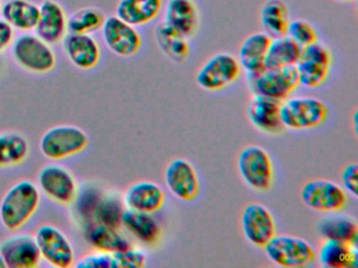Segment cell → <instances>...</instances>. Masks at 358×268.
Returning a JSON list of instances; mask_svg holds the SVG:
<instances>
[{
    "label": "cell",
    "mask_w": 358,
    "mask_h": 268,
    "mask_svg": "<svg viewBox=\"0 0 358 268\" xmlns=\"http://www.w3.org/2000/svg\"><path fill=\"white\" fill-rule=\"evenodd\" d=\"M39 202L41 193L32 181L16 182L0 202V222L7 230H20L36 213Z\"/></svg>",
    "instance_id": "1"
},
{
    "label": "cell",
    "mask_w": 358,
    "mask_h": 268,
    "mask_svg": "<svg viewBox=\"0 0 358 268\" xmlns=\"http://www.w3.org/2000/svg\"><path fill=\"white\" fill-rule=\"evenodd\" d=\"M280 121L285 128L307 130L320 127L328 117V107L313 96H293L280 103Z\"/></svg>",
    "instance_id": "2"
},
{
    "label": "cell",
    "mask_w": 358,
    "mask_h": 268,
    "mask_svg": "<svg viewBox=\"0 0 358 268\" xmlns=\"http://www.w3.org/2000/svg\"><path fill=\"white\" fill-rule=\"evenodd\" d=\"M263 248L268 259L280 267H308L315 261V249L299 237L275 234Z\"/></svg>",
    "instance_id": "3"
},
{
    "label": "cell",
    "mask_w": 358,
    "mask_h": 268,
    "mask_svg": "<svg viewBox=\"0 0 358 268\" xmlns=\"http://www.w3.org/2000/svg\"><path fill=\"white\" fill-rule=\"evenodd\" d=\"M251 91L259 96L278 100H286L299 86L295 65L284 67H265L255 75H247Z\"/></svg>",
    "instance_id": "4"
},
{
    "label": "cell",
    "mask_w": 358,
    "mask_h": 268,
    "mask_svg": "<svg viewBox=\"0 0 358 268\" xmlns=\"http://www.w3.org/2000/svg\"><path fill=\"white\" fill-rule=\"evenodd\" d=\"M12 57L22 68L34 73L53 70L56 56L49 43L33 34H24L14 39Z\"/></svg>",
    "instance_id": "5"
},
{
    "label": "cell",
    "mask_w": 358,
    "mask_h": 268,
    "mask_svg": "<svg viewBox=\"0 0 358 268\" xmlns=\"http://www.w3.org/2000/svg\"><path fill=\"white\" fill-rule=\"evenodd\" d=\"M238 170L243 181L252 190L266 192L273 184V163L269 153L262 147H245L238 154Z\"/></svg>",
    "instance_id": "6"
},
{
    "label": "cell",
    "mask_w": 358,
    "mask_h": 268,
    "mask_svg": "<svg viewBox=\"0 0 358 268\" xmlns=\"http://www.w3.org/2000/svg\"><path fill=\"white\" fill-rule=\"evenodd\" d=\"M89 144V136L81 128L72 125L56 126L48 130L41 140V151L53 161L78 154Z\"/></svg>",
    "instance_id": "7"
},
{
    "label": "cell",
    "mask_w": 358,
    "mask_h": 268,
    "mask_svg": "<svg viewBox=\"0 0 358 268\" xmlns=\"http://www.w3.org/2000/svg\"><path fill=\"white\" fill-rule=\"evenodd\" d=\"M242 73L238 58L228 52L211 56L199 69L196 82L207 91H219L234 83Z\"/></svg>",
    "instance_id": "8"
},
{
    "label": "cell",
    "mask_w": 358,
    "mask_h": 268,
    "mask_svg": "<svg viewBox=\"0 0 358 268\" xmlns=\"http://www.w3.org/2000/svg\"><path fill=\"white\" fill-rule=\"evenodd\" d=\"M332 61V52L320 42L301 48V56L295 64L299 85L316 88L324 84L330 73Z\"/></svg>",
    "instance_id": "9"
},
{
    "label": "cell",
    "mask_w": 358,
    "mask_h": 268,
    "mask_svg": "<svg viewBox=\"0 0 358 268\" xmlns=\"http://www.w3.org/2000/svg\"><path fill=\"white\" fill-rule=\"evenodd\" d=\"M301 199L306 207L313 211L335 213L347 203V193L336 182L313 179L301 186Z\"/></svg>",
    "instance_id": "10"
},
{
    "label": "cell",
    "mask_w": 358,
    "mask_h": 268,
    "mask_svg": "<svg viewBox=\"0 0 358 268\" xmlns=\"http://www.w3.org/2000/svg\"><path fill=\"white\" fill-rule=\"evenodd\" d=\"M41 258L50 265L69 268L74 264V249L68 237L51 224L41 225L34 236Z\"/></svg>",
    "instance_id": "11"
},
{
    "label": "cell",
    "mask_w": 358,
    "mask_h": 268,
    "mask_svg": "<svg viewBox=\"0 0 358 268\" xmlns=\"http://www.w3.org/2000/svg\"><path fill=\"white\" fill-rule=\"evenodd\" d=\"M38 184L49 198L62 204H70L78 195V184L73 174L66 168L55 163L41 168Z\"/></svg>",
    "instance_id": "12"
},
{
    "label": "cell",
    "mask_w": 358,
    "mask_h": 268,
    "mask_svg": "<svg viewBox=\"0 0 358 268\" xmlns=\"http://www.w3.org/2000/svg\"><path fill=\"white\" fill-rule=\"evenodd\" d=\"M243 234L249 243L264 247L275 236V222L271 211L261 203H250L241 216Z\"/></svg>",
    "instance_id": "13"
},
{
    "label": "cell",
    "mask_w": 358,
    "mask_h": 268,
    "mask_svg": "<svg viewBox=\"0 0 358 268\" xmlns=\"http://www.w3.org/2000/svg\"><path fill=\"white\" fill-rule=\"evenodd\" d=\"M101 29L106 46L118 56H135L141 48L142 38L138 29L119 17H108Z\"/></svg>",
    "instance_id": "14"
},
{
    "label": "cell",
    "mask_w": 358,
    "mask_h": 268,
    "mask_svg": "<svg viewBox=\"0 0 358 268\" xmlns=\"http://www.w3.org/2000/svg\"><path fill=\"white\" fill-rule=\"evenodd\" d=\"M165 184L173 196L192 201L200 193V180L192 163L184 158L173 159L165 169Z\"/></svg>",
    "instance_id": "15"
},
{
    "label": "cell",
    "mask_w": 358,
    "mask_h": 268,
    "mask_svg": "<svg viewBox=\"0 0 358 268\" xmlns=\"http://www.w3.org/2000/svg\"><path fill=\"white\" fill-rule=\"evenodd\" d=\"M0 253L10 268H34L41 260L34 236L28 234H13L1 241Z\"/></svg>",
    "instance_id": "16"
},
{
    "label": "cell",
    "mask_w": 358,
    "mask_h": 268,
    "mask_svg": "<svg viewBox=\"0 0 358 268\" xmlns=\"http://www.w3.org/2000/svg\"><path fill=\"white\" fill-rule=\"evenodd\" d=\"M282 100L255 94L247 107V117L255 129L266 134L278 135L284 131L280 121Z\"/></svg>",
    "instance_id": "17"
},
{
    "label": "cell",
    "mask_w": 358,
    "mask_h": 268,
    "mask_svg": "<svg viewBox=\"0 0 358 268\" xmlns=\"http://www.w3.org/2000/svg\"><path fill=\"white\" fill-rule=\"evenodd\" d=\"M200 10L194 0H167L163 22L184 37H194L200 27Z\"/></svg>",
    "instance_id": "18"
},
{
    "label": "cell",
    "mask_w": 358,
    "mask_h": 268,
    "mask_svg": "<svg viewBox=\"0 0 358 268\" xmlns=\"http://www.w3.org/2000/svg\"><path fill=\"white\" fill-rule=\"evenodd\" d=\"M39 8L41 14L35 27L36 35L50 45L59 43L68 33V16L64 6L55 0H45Z\"/></svg>",
    "instance_id": "19"
},
{
    "label": "cell",
    "mask_w": 358,
    "mask_h": 268,
    "mask_svg": "<svg viewBox=\"0 0 358 268\" xmlns=\"http://www.w3.org/2000/svg\"><path fill=\"white\" fill-rule=\"evenodd\" d=\"M62 41L66 57L77 68L89 70L99 63L100 46L90 34L70 33Z\"/></svg>",
    "instance_id": "20"
},
{
    "label": "cell",
    "mask_w": 358,
    "mask_h": 268,
    "mask_svg": "<svg viewBox=\"0 0 358 268\" xmlns=\"http://www.w3.org/2000/svg\"><path fill=\"white\" fill-rule=\"evenodd\" d=\"M165 193L156 182L138 181L131 184L123 197L125 207L131 211L154 214L164 204Z\"/></svg>",
    "instance_id": "21"
},
{
    "label": "cell",
    "mask_w": 358,
    "mask_h": 268,
    "mask_svg": "<svg viewBox=\"0 0 358 268\" xmlns=\"http://www.w3.org/2000/svg\"><path fill=\"white\" fill-rule=\"evenodd\" d=\"M272 38L264 31L245 38L238 50V62L247 75H255L266 67V57Z\"/></svg>",
    "instance_id": "22"
},
{
    "label": "cell",
    "mask_w": 358,
    "mask_h": 268,
    "mask_svg": "<svg viewBox=\"0 0 358 268\" xmlns=\"http://www.w3.org/2000/svg\"><path fill=\"white\" fill-rule=\"evenodd\" d=\"M163 6V0H120L116 16L133 27H143L159 17Z\"/></svg>",
    "instance_id": "23"
},
{
    "label": "cell",
    "mask_w": 358,
    "mask_h": 268,
    "mask_svg": "<svg viewBox=\"0 0 358 268\" xmlns=\"http://www.w3.org/2000/svg\"><path fill=\"white\" fill-rule=\"evenodd\" d=\"M0 13L14 29L28 31L36 27L41 8L30 0H7Z\"/></svg>",
    "instance_id": "24"
},
{
    "label": "cell",
    "mask_w": 358,
    "mask_h": 268,
    "mask_svg": "<svg viewBox=\"0 0 358 268\" xmlns=\"http://www.w3.org/2000/svg\"><path fill=\"white\" fill-rule=\"evenodd\" d=\"M121 224L144 244L152 245L161 234L160 224L152 217V214L124 209Z\"/></svg>",
    "instance_id": "25"
},
{
    "label": "cell",
    "mask_w": 358,
    "mask_h": 268,
    "mask_svg": "<svg viewBox=\"0 0 358 268\" xmlns=\"http://www.w3.org/2000/svg\"><path fill=\"white\" fill-rule=\"evenodd\" d=\"M318 262L322 267L349 268L357 263L356 245L326 239L318 251Z\"/></svg>",
    "instance_id": "26"
},
{
    "label": "cell",
    "mask_w": 358,
    "mask_h": 268,
    "mask_svg": "<svg viewBox=\"0 0 358 268\" xmlns=\"http://www.w3.org/2000/svg\"><path fill=\"white\" fill-rule=\"evenodd\" d=\"M290 12L284 0H267L259 10V22L264 33L273 39L286 35Z\"/></svg>",
    "instance_id": "27"
},
{
    "label": "cell",
    "mask_w": 358,
    "mask_h": 268,
    "mask_svg": "<svg viewBox=\"0 0 358 268\" xmlns=\"http://www.w3.org/2000/svg\"><path fill=\"white\" fill-rule=\"evenodd\" d=\"M155 39L161 52L173 62L182 64L189 56L190 47L188 39L178 31L160 23L155 29Z\"/></svg>",
    "instance_id": "28"
},
{
    "label": "cell",
    "mask_w": 358,
    "mask_h": 268,
    "mask_svg": "<svg viewBox=\"0 0 358 268\" xmlns=\"http://www.w3.org/2000/svg\"><path fill=\"white\" fill-rule=\"evenodd\" d=\"M87 241L98 251L114 253L131 246L129 241L121 234L118 228L94 222L87 230Z\"/></svg>",
    "instance_id": "29"
},
{
    "label": "cell",
    "mask_w": 358,
    "mask_h": 268,
    "mask_svg": "<svg viewBox=\"0 0 358 268\" xmlns=\"http://www.w3.org/2000/svg\"><path fill=\"white\" fill-rule=\"evenodd\" d=\"M318 230L324 239L341 241L352 245L357 243V223L349 216L335 215L324 218L318 224Z\"/></svg>",
    "instance_id": "30"
},
{
    "label": "cell",
    "mask_w": 358,
    "mask_h": 268,
    "mask_svg": "<svg viewBox=\"0 0 358 268\" xmlns=\"http://www.w3.org/2000/svg\"><path fill=\"white\" fill-rule=\"evenodd\" d=\"M301 47L285 35L273 38L266 57V67H284L295 65L301 56Z\"/></svg>",
    "instance_id": "31"
},
{
    "label": "cell",
    "mask_w": 358,
    "mask_h": 268,
    "mask_svg": "<svg viewBox=\"0 0 358 268\" xmlns=\"http://www.w3.org/2000/svg\"><path fill=\"white\" fill-rule=\"evenodd\" d=\"M28 154L29 142L22 134L0 133V168L20 165Z\"/></svg>",
    "instance_id": "32"
},
{
    "label": "cell",
    "mask_w": 358,
    "mask_h": 268,
    "mask_svg": "<svg viewBox=\"0 0 358 268\" xmlns=\"http://www.w3.org/2000/svg\"><path fill=\"white\" fill-rule=\"evenodd\" d=\"M123 211H124V203L117 195L102 194L100 195L96 203L92 218L94 222L97 223L119 228V225H121Z\"/></svg>",
    "instance_id": "33"
},
{
    "label": "cell",
    "mask_w": 358,
    "mask_h": 268,
    "mask_svg": "<svg viewBox=\"0 0 358 268\" xmlns=\"http://www.w3.org/2000/svg\"><path fill=\"white\" fill-rule=\"evenodd\" d=\"M106 16L97 8H83L68 18V31L72 34H91L103 27Z\"/></svg>",
    "instance_id": "34"
},
{
    "label": "cell",
    "mask_w": 358,
    "mask_h": 268,
    "mask_svg": "<svg viewBox=\"0 0 358 268\" xmlns=\"http://www.w3.org/2000/svg\"><path fill=\"white\" fill-rule=\"evenodd\" d=\"M286 35L295 43L299 44L301 48L315 43L318 40L317 31L315 27L309 21L303 20V19H295V20L290 21Z\"/></svg>",
    "instance_id": "35"
},
{
    "label": "cell",
    "mask_w": 358,
    "mask_h": 268,
    "mask_svg": "<svg viewBox=\"0 0 358 268\" xmlns=\"http://www.w3.org/2000/svg\"><path fill=\"white\" fill-rule=\"evenodd\" d=\"M116 268H141L146 263V253L138 247L129 246L113 253Z\"/></svg>",
    "instance_id": "36"
},
{
    "label": "cell",
    "mask_w": 358,
    "mask_h": 268,
    "mask_svg": "<svg viewBox=\"0 0 358 268\" xmlns=\"http://www.w3.org/2000/svg\"><path fill=\"white\" fill-rule=\"evenodd\" d=\"M78 268H116L113 253L98 251L81 258L77 262Z\"/></svg>",
    "instance_id": "37"
},
{
    "label": "cell",
    "mask_w": 358,
    "mask_h": 268,
    "mask_svg": "<svg viewBox=\"0 0 358 268\" xmlns=\"http://www.w3.org/2000/svg\"><path fill=\"white\" fill-rule=\"evenodd\" d=\"M341 180H343V186H345L347 192L353 195L354 197H357V188H358V165L353 163L348 165L343 169L341 173Z\"/></svg>",
    "instance_id": "38"
},
{
    "label": "cell",
    "mask_w": 358,
    "mask_h": 268,
    "mask_svg": "<svg viewBox=\"0 0 358 268\" xmlns=\"http://www.w3.org/2000/svg\"><path fill=\"white\" fill-rule=\"evenodd\" d=\"M14 41V29L6 22L3 19H0V52H5L8 47L12 45Z\"/></svg>",
    "instance_id": "39"
},
{
    "label": "cell",
    "mask_w": 358,
    "mask_h": 268,
    "mask_svg": "<svg viewBox=\"0 0 358 268\" xmlns=\"http://www.w3.org/2000/svg\"><path fill=\"white\" fill-rule=\"evenodd\" d=\"M7 267V264H6L5 259H3V255L0 253V268H6Z\"/></svg>",
    "instance_id": "40"
},
{
    "label": "cell",
    "mask_w": 358,
    "mask_h": 268,
    "mask_svg": "<svg viewBox=\"0 0 358 268\" xmlns=\"http://www.w3.org/2000/svg\"><path fill=\"white\" fill-rule=\"evenodd\" d=\"M335 1L345 2V3H347V2H353L356 1V0H335Z\"/></svg>",
    "instance_id": "41"
},
{
    "label": "cell",
    "mask_w": 358,
    "mask_h": 268,
    "mask_svg": "<svg viewBox=\"0 0 358 268\" xmlns=\"http://www.w3.org/2000/svg\"><path fill=\"white\" fill-rule=\"evenodd\" d=\"M1 8H3V0H0V12H1Z\"/></svg>",
    "instance_id": "42"
}]
</instances>
